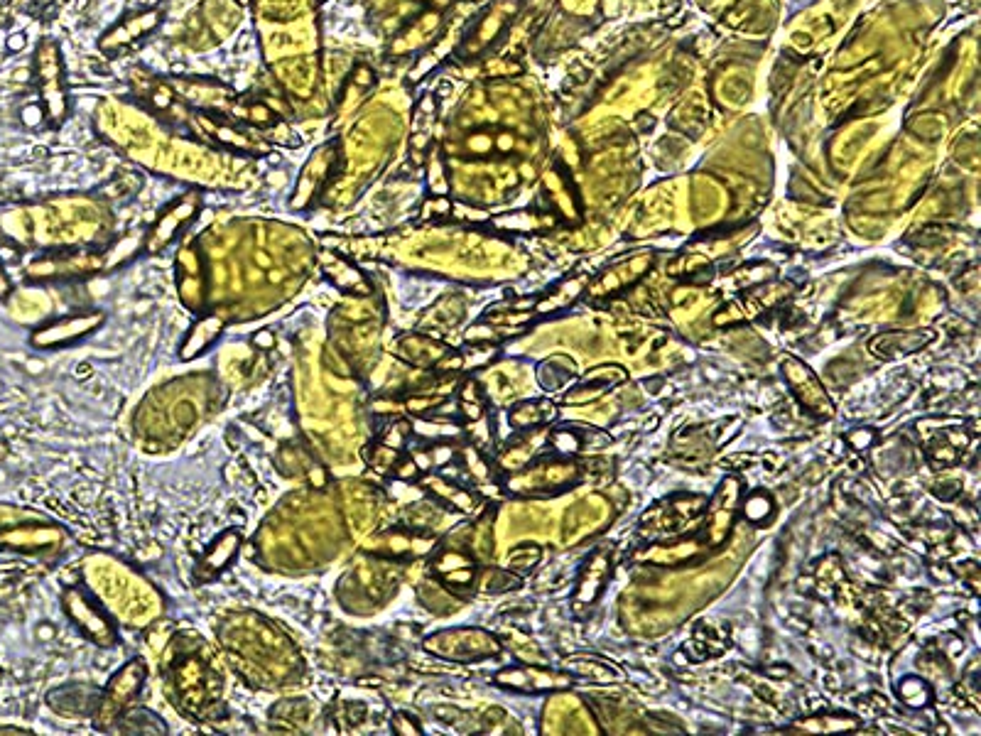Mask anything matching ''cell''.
Segmentation results:
<instances>
[{"label": "cell", "mask_w": 981, "mask_h": 736, "mask_svg": "<svg viewBox=\"0 0 981 736\" xmlns=\"http://www.w3.org/2000/svg\"><path fill=\"white\" fill-rule=\"evenodd\" d=\"M341 140L339 138H329L324 140L322 145L312 150L310 160L305 162L302 167L300 177H297L295 189L290 194V207L295 211H305L310 209L319 197H322L324 189L329 187L332 177L336 175L341 165Z\"/></svg>", "instance_id": "obj_1"}, {"label": "cell", "mask_w": 981, "mask_h": 736, "mask_svg": "<svg viewBox=\"0 0 981 736\" xmlns=\"http://www.w3.org/2000/svg\"><path fill=\"white\" fill-rule=\"evenodd\" d=\"M148 680V668L140 658L128 660L111 680H108L106 692L101 695L99 705L94 710V724L99 729L116 727L121 714L133 705L135 697L143 690V683Z\"/></svg>", "instance_id": "obj_2"}, {"label": "cell", "mask_w": 981, "mask_h": 736, "mask_svg": "<svg viewBox=\"0 0 981 736\" xmlns=\"http://www.w3.org/2000/svg\"><path fill=\"white\" fill-rule=\"evenodd\" d=\"M199 211H202V194L187 192L182 194V197H177L170 207L157 216L155 224L145 231L143 251L148 253V256H160V253L165 251V248H170L172 243L182 236V231L197 219Z\"/></svg>", "instance_id": "obj_3"}, {"label": "cell", "mask_w": 981, "mask_h": 736, "mask_svg": "<svg viewBox=\"0 0 981 736\" xmlns=\"http://www.w3.org/2000/svg\"><path fill=\"white\" fill-rule=\"evenodd\" d=\"M425 651L449 660H481V658L496 656V653L501 651V646H498L496 638L486 631L454 629V631H439L435 636L425 638Z\"/></svg>", "instance_id": "obj_4"}, {"label": "cell", "mask_w": 981, "mask_h": 736, "mask_svg": "<svg viewBox=\"0 0 981 736\" xmlns=\"http://www.w3.org/2000/svg\"><path fill=\"white\" fill-rule=\"evenodd\" d=\"M162 20H165V13L160 8H143L126 13L116 25H111L101 35L99 50L108 57H118V54L128 52L130 47L145 42V37L155 35Z\"/></svg>", "instance_id": "obj_5"}, {"label": "cell", "mask_w": 981, "mask_h": 736, "mask_svg": "<svg viewBox=\"0 0 981 736\" xmlns=\"http://www.w3.org/2000/svg\"><path fill=\"white\" fill-rule=\"evenodd\" d=\"M226 116L221 113H209V111H194L192 121L194 126L202 131L204 138H211L214 143H219L221 148L231 150V153L238 155H248V158H258V155H265L270 150V143L263 138L260 133H246L241 128L231 126L229 121H224Z\"/></svg>", "instance_id": "obj_6"}, {"label": "cell", "mask_w": 981, "mask_h": 736, "mask_svg": "<svg viewBox=\"0 0 981 736\" xmlns=\"http://www.w3.org/2000/svg\"><path fill=\"white\" fill-rule=\"evenodd\" d=\"M64 611H67L69 621H72L77 629L89 638L91 643H96L99 648H113L118 641V633L113 621L108 619V614L104 609L94 604V599L86 597L81 589H69L64 594Z\"/></svg>", "instance_id": "obj_7"}, {"label": "cell", "mask_w": 981, "mask_h": 736, "mask_svg": "<svg viewBox=\"0 0 981 736\" xmlns=\"http://www.w3.org/2000/svg\"><path fill=\"white\" fill-rule=\"evenodd\" d=\"M37 74H40L42 99H45L47 116L54 123H64L69 116V96H67V81H64L62 57L54 42H45L37 54Z\"/></svg>", "instance_id": "obj_8"}, {"label": "cell", "mask_w": 981, "mask_h": 736, "mask_svg": "<svg viewBox=\"0 0 981 736\" xmlns=\"http://www.w3.org/2000/svg\"><path fill=\"white\" fill-rule=\"evenodd\" d=\"M104 322H106V315L99 310H89L74 317L57 319V322L47 324V327H42L40 332L32 334V344H35L37 349H54V346L79 342V339L89 337V334H94L96 329L104 327Z\"/></svg>", "instance_id": "obj_9"}, {"label": "cell", "mask_w": 981, "mask_h": 736, "mask_svg": "<svg viewBox=\"0 0 981 736\" xmlns=\"http://www.w3.org/2000/svg\"><path fill=\"white\" fill-rule=\"evenodd\" d=\"M783 373L785 378H788L790 388H793L795 398L802 403V408H807L812 415H817V418H832L834 415L832 400H829L825 388H822V383L817 381V376L810 371V368L802 364V361L793 359V356H788V359L783 361Z\"/></svg>", "instance_id": "obj_10"}, {"label": "cell", "mask_w": 981, "mask_h": 736, "mask_svg": "<svg viewBox=\"0 0 981 736\" xmlns=\"http://www.w3.org/2000/svg\"><path fill=\"white\" fill-rule=\"evenodd\" d=\"M739 501H741V481L734 479V476H729V479H724V484L719 486L717 496H714L712 506H709L707 511L704 535H707L709 545L724 543L726 533H729L731 526H734V516Z\"/></svg>", "instance_id": "obj_11"}, {"label": "cell", "mask_w": 981, "mask_h": 736, "mask_svg": "<svg viewBox=\"0 0 981 736\" xmlns=\"http://www.w3.org/2000/svg\"><path fill=\"white\" fill-rule=\"evenodd\" d=\"M177 275H180L182 300L189 310H199L204 300V263L197 243H182L177 253Z\"/></svg>", "instance_id": "obj_12"}, {"label": "cell", "mask_w": 981, "mask_h": 736, "mask_svg": "<svg viewBox=\"0 0 981 736\" xmlns=\"http://www.w3.org/2000/svg\"><path fill=\"white\" fill-rule=\"evenodd\" d=\"M373 86H376V72L368 62H356L354 69L349 72L344 91L336 99V118H349L351 113L359 111L366 104V96H371Z\"/></svg>", "instance_id": "obj_13"}, {"label": "cell", "mask_w": 981, "mask_h": 736, "mask_svg": "<svg viewBox=\"0 0 981 736\" xmlns=\"http://www.w3.org/2000/svg\"><path fill=\"white\" fill-rule=\"evenodd\" d=\"M493 680H496L498 685L511 687V690H523V692L557 690V687L569 685L567 675L555 673V670H540V668H508V670H501Z\"/></svg>", "instance_id": "obj_14"}, {"label": "cell", "mask_w": 981, "mask_h": 736, "mask_svg": "<svg viewBox=\"0 0 981 736\" xmlns=\"http://www.w3.org/2000/svg\"><path fill=\"white\" fill-rule=\"evenodd\" d=\"M319 263H322V270L327 273V278L332 280L336 288L354 292V295H368V288H371V285H368L366 275H363L354 263L346 261L341 253L327 248V251L319 253Z\"/></svg>", "instance_id": "obj_15"}, {"label": "cell", "mask_w": 981, "mask_h": 736, "mask_svg": "<svg viewBox=\"0 0 981 736\" xmlns=\"http://www.w3.org/2000/svg\"><path fill=\"white\" fill-rule=\"evenodd\" d=\"M932 339H935V332L930 329H915V332H888L876 337L871 342V351L881 359H898V356H910L915 351L925 349Z\"/></svg>", "instance_id": "obj_16"}, {"label": "cell", "mask_w": 981, "mask_h": 736, "mask_svg": "<svg viewBox=\"0 0 981 736\" xmlns=\"http://www.w3.org/2000/svg\"><path fill=\"white\" fill-rule=\"evenodd\" d=\"M241 533L238 530H224L219 538L211 543V548L204 552L202 560H199V575L204 577H216L236 560L238 550H241Z\"/></svg>", "instance_id": "obj_17"}, {"label": "cell", "mask_w": 981, "mask_h": 736, "mask_svg": "<svg viewBox=\"0 0 981 736\" xmlns=\"http://www.w3.org/2000/svg\"><path fill=\"white\" fill-rule=\"evenodd\" d=\"M224 327H226L224 317L219 315H207L199 319V322L189 329L187 339H184L180 346V359L192 361L197 359V356H202L204 351H207L209 346L224 334Z\"/></svg>", "instance_id": "obj_18"}, {"label": "cell", "mask_w": 981, "mask_h": 736, "mask_svg": "<svg viewBox=\"0 0 981 736\" xmlns=\"http://www.w3.org/2000/svg\"><path fill=\"white\" fill-rule=\"evenodd\" d=\"M432 126H435V101L432 96H422L413 111V133H410V158L422 162L432 140Z\"/></svg>", "instance_id": "obj_19"}, {"label": "cell", "mask_w": 981, "mask_h": 736, "mask_svg": "<svg viewBox=\"0 0 981 736\" xmlns=\"http://www.w3.org/2000/svg\"><path fill=\"white\" fill-rule=\"evenodd\" d=\"M609 572H611L609 555H606V552H596L592 560H589L587 570H584L582 582H579L577 597H574L577 599V604H594L596 599L601 597V592H604V584L606 579H609Z\"/></svg>", "instance_id": "obj_20"}, {"label": "cell", "mask_w": 981, "mask_h": 736, "mask_svg": "<svg viewBox=\"0 0 981 736\" xmlns=\"http://www.w3.org/2000/svg\"><path fill=\"white\" fill-rule=\"evenodd\" d=\"M435 572L452 587H469L476 579L474 562L469 555L457 550H444L435 560Z\"/></svg>", "instance_id": "obj_21"}, {"label": "cell", "mask_w": 981, "mask_h": 736, "mask_svg": "<svg viewBox=\"0 0 981 736\" xmlns=\"http://www.w3.org/2000/svg\"><path fill=\"white\" fill-rule=\"evenodd\" d=\"M555 418H557V405L550 403V400H528V403H520L511 410V413H508V422H511L516 430L547 425V422H552Z\"/></svg>", "instance_id": "obj_22"}, {"label": "cell", "mask_w": 981, "mask_h": 736, "mask_svg": "<svg viewBox=\"0 0 981 736\" xmlns=\"http://www.w3.org/2000/svg\"><path fill=\"white\" fill-rule=\"evenodd\" d=\"M626 381V371H623L621 366H601V368H594V371H589L587 376H584V386L579 388V391H574L572 395V400H587V398H596V395H601V391H606V388H611V386H619V383Z\"/></svg>", "instance_id": "obj_23"}, {"label": "cell", "mask_w": 981, "mask_h": 736, "mask_svg": "<svg viewBox=\"0 0 981 736\" xmlns=\"http://www.w3.org/2000/svg\"><path fill=\"white\" fill-rule=\"evenodd\" d=\"M437 20H439V15L437 13H425V15H420V18L415 20V25L413 27H408V30H403L400 32L398 37H395L393 42H390V47H388V54L390 57H403V54H408V52H413L417 45H420V37L422 35H427L430 30H435L437 27Z\"/></svg>", "instance_id": "obj_24"}, {"label": "cell", "mask_w": 981, "mask_h": 736, "mask_svg": "<svg viewBox=\"0 0 981 736\" xmlns=\"http://www.w3.org/2000/svg\"><path fill=\"white\" fill-rule=\"evenodd\" d=\"M422 486H427V489H430L432 494L439 496V499H442V501H447L449 506L459 508V511L471 513L476 508V499L469 494V491H464V489H459V486L449 484V481L442 479V476H439V474L425 476V479H422Z\"/></svg>", "instance_id": "obj_25"}, {"label": "cell", "mask_w": 981, "mask_h": 736, "mask_svg": "<svg viewBox=\"0 0 981 736\" xmlns=\"http://www.w3.org/2000/svg\"><path fill=\"white\" fill-rule=\"evenodd\" d=\"M126 724L128 729H123V732H130V734H167L165 722H162L160 717H155L153 712L143 710V707H128V710L121 714L116 727H126Z\"/></svg>", "instance_id": "obj_26"}, {"label": "cell", "mask_w": 981, "mask_h": 736, "mask_svg": "<svg viewBox=\"0 0 981 736\" xmlns=\"http://www.w3.org/2000/svg\"><path fill=\"white\" fill-rule=\"evenodd\" d=\"M565 670H572V673L584 675V678H594V680H619L621 678L616 670H611V665L599 663V660H592V658L565 660Z\"/></svg>", "instance_id": "obj_27"}, {"label": "cell", "mask_w": 981, "mask_h": 736, "mask_svg": "<svg viewBox=\"0 0 981 736\" xmlns=\"http://www.w3.org/2000/svg\"><path fill=\"white\" fill-rule=\"evenodd\" d=\"M898 695H901V700L905 702V705L915 707V710H920V707H928L932 702L930 687H928V683H923L920 678L903 680Z\"/></svg>", "instance_id": "obj_28"}, {"label": "cell", "mask_w": 981, "mask_h": 736, "mask_svg": "<svg viewBox=\"0 0 981 736\" xmlns=\"http://www.w3.org/2000/svg\"><path fill=\"white\" fill-rule=\"evenodd\" d=\"M143 238L145 234L140 236V234H128L123 241H118L116 246L108 251V258L104 261V270L108 268H116V265H121L123 261H128V258H133L135 253L138 251H143Z\"/></svg>", "instance_id": "obj_29"}, {"label": "cell", "mask_w": 981, "mask_h": 736, "mask_svg": "<svg viewBox=\"0 0 981 736\" xmlns=\"http://www.w3.org/2000/svg\"><path fill=\"white\" fill-rule=\"evenodd\" d=\"M520 587V577L513 575L511 570H486L481 575V589L484 592H508V589Z\"/></svg>", "instance_id": "obj_30"}, {"label": "cell", "mask_w": 981, "mask_h": 736, "mask_svg": "<svg viewBox=\"0 0 981 736\" xmlns=\"http://www.w3.org/2000/svg\"><path fill=\"white\" fill-rule=\"evenodd\" d=\"M587 445V437L582 435L579 430H557L552 432L550 437V447L560 454H579Z\"/></svg>", "instance_id": "obj_31"}, {"label": "cell", "mask_w": 981, "mask_h": 736, "mask_svg": "<svg viewBox=\"0 0 981 736\" xmlns=\"http://www.w3.org/2000/svg\"><path fill=\"white\" fill-rule=\"evenodd\" d=\"M773 513V499L763 491H756L744 501V516L751 523H766Z\"/></svg>", "instance_id": "obj_32"}, {"label": "cell", "mask_w": 981, "mask_h": 736, "mask_svg": "<svg viewBox=\"0 0 981 736\" xmlns=\"http://www.w3.org/2000/svg\"><path fill=\"white\" fill-rule=\"evenodd\" d=\"M538 560H540V550L535 548V545H523V548L513 550L511 555H508V567H511V572H525L530 570V567L538 565Z\"/></svg>", "instance_id": "obj_33"}, {"label": "cell", "mask_w": 981, "mask_h": 736, "mask_svg": "<svg viewBox=\"0 0 981 736\" xmlns=\"http://www.w3.org/2000/svg\"><path fill=\"white\" fill-rule=\"evenodd\" d=\"M670 506L677 516L692 521V518L699 516L707 508V499L704 496H677V499H672Z\"/></svg>", "instance_id": "obj_34"}, {"label": "cell", "mask_w": 981, "mask_h": 736, "mask_svg": "<svg viewBox=\"0 0 981 736\" xmlns=\"http://www.w3.org/2000/svg\"><path fill=\"white\" fill-rule=\"evenodd\" d=\"M398 459H400L398 449L383 445L381 442V445H376V449H373L371 457H368V464H371L376 472H393L395 464H398Z\"/></svg>", "instance_id": "obj_35"}, {"label": "cell", "mask_w": 981, "mask_h": 736, "mask_svg": "<svg viewBox=\"0 0 981 736\" xmlns=\"http://www.w3.org/2000/svg\"><path fill=\"white\" fill-rule=\"evenodd\" d=\"M390 727H393V732L400 734V736H420L422 734L420 724H417L415 719L405 712H395L393 719H390Z\"/></svg>", "instance_id": "obj_36"}, {"label": "cell", "mask_w": 981, "mask_h": 736, "mask_svg": "<svg viewBox=\"0 0 981 736\" xmlns=\"http://www.w3.org/2000/svg\"><path fill=\"white\" fill-rule=\"evenodd\" d=\"M408 435H410V422H405V420L393 422V425H390V430H388V435L383 437V445L400 449L405 445V440H408Z\"/></svg>", "instance_id": "obj_37"}, {"label": "cell", "mask_w": 981, "mask_h": 736, "mask_svg": "<svg viewBox=\"0 0 981 736\" xmlns=\"http://www.w3.org/2000/svg\"><path fill=\"white\" fill-rule=\"evenodd\" d=\"M415 430H417V435L435 437V440H442V437H449V435H457V427L432 425V422H415Z\"/></svg>", "instance_id": "obj_38"}, {"label": "cell", "mask_w": 981, "mask_h": 736, "mask_svg": "<svg viewBox=\"0 0 981 736\" xmlns=\"http://www.w3.org/2000/svg\"><path fill=\"white\" fill-rule=\"evenodd\" d=\"M393 472H395V476H398V479H403V481H415L417 476L422 474L413 457H400Z\"/></svg>", "instance_id": "obj_39"}, {"label": "cell", "mask_w": 981, "mask_h": 736, "mask_svg": "<svg viewBox=\"0 0 981 736\" xmlns=\"http://www.w3.org/2000/svg\"><path fill=\"white\" fill-rule=\"evenodd\" d=\"M847 440H849V445L856 449V452H864V449H869L876 442V432L874 430H854V432H849Z\"/></svg>", "instance_id": "obj_40"}, {"label": "cell", "mask_w": 981, "mask_h": 736, "mask_svg": "<svg viewBox=\"0 0 981 736\" xmlns=\"http://www.w3.org/2000/svg\"><path fill=\"white\" fill-rule=\"evenodd\" d=\"M442 403V398H410L408 403H405V408L410 410V413H422V410H430V408H437V405Z\"/></svg>", "instance_id": "obj_41"}, {"label": "cell", "mask_w": 981, "mask_h": 736, "mask_svg": "<svg viewBox=\"0 0 981 736\" xmlns=\"http://www.w3.org/2000/svg\"><path fill=\"white\" fill-rule=\"evenodd\" d=\"M253 344L260 346V349H273L275 337L270 332H258L256 337H253Z\"/></svg>", "instance_id": "obj_42"}, {"label": "cell", "mask_w": 981, "mask_h": 736, "mask_svg": "<svg viewBox=\"0 0 981 736\" xmlns=\"http://www.w3.org/2000/svg\"><path fill=\"white\" fill-rule=\"evenodd\" d=\"M236 5H238V8H251L253 0H236Z\"/></svg>", "instance_id": "obj_43"}, {"label": "cell", "mask_w": 981, "mask_h": 736, "mask_svg": "<svg viewBox=\"0 0 981 736\" xmlns=\"http://www.w3.org/2000/svg\"><path fill=\"white\" fill-rule=\"evenodd\" d=\"M319 3H322V0H319Z\"/></svg>", "instance_id": "obj_44"}]
</instances>
